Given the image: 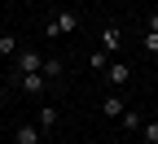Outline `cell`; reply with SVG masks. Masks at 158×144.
<instances>
[{
  "label": "cell",
  "mask_w": 158,
  "mask_h": 144,
  "mask_svg": "<svg viewBox=\"0 0 158 144\" xmlns=\"http://www.w3.org/2000/svg\"><path fill=\"white\" fill-rule=\"evenodd\" d=\"M145 31H158V13H149V22H145Z\"/></svg>",
  "instance_id": "15"
},
{
  "label": "cell",
  "mask_w": 158,
  "mask_h": 144,
  "mask_svg": "<svg viewBox=\"0 0 158 144\" xmlns=\"http://www.w3.org/2000/svg\"><path fill=\"white\" fill-rule=\"evenodd\" d=\"M141 44H145V53H154V57H158V31H145Z\"/></svg>",
  "instance_id": "13"
},
{
  "label": "cell",
  "mask_w": 158,
  "mask_h": 144,
  "mask_svg": "<svg viewBox=\"0 0 158 144\" xmlns=\"http://www.w3.org/2000/svg\"><path fill=\"white\" fill-rule=\"evenodd\" d=\"M18 79H22V92H31V96H40V92L48 88V79H44V74H18Z\"/></svg>",
  "instance_id": "6"
},
{
  "label": "cell",
  "mask_w": 158,
  "mask_h": 144,
  "mask_svg": "<svg viewBox=\"0 0 158 144\" xmlns=\"http://www.w3.org/2000/svg\"><path fill=\"white\" fill-rule=\"evenodd\" d=\"M0 105H5V88H0Z\"/></svg>",
  "instance_id": "16"
},
{
  "label": "cell",
  "mask_w": 158,
  "mask_h": 144,
  "mask_svg": "<svg viewBox=\"0 0 158 144\" xmlns=\"http://www.w3.org/2000/svg\"><path fill=\"white\" fill-rule=\"evenodd\" d=\"M75 31H79V13H75V9H62V13H57L53 22H48V35H53V39L75 35Z\"/></svg>",
  "instance_id": "1"
},
{
  "label": "cell",
  "mask_w": 158,
  "mask_h": 144,
  "mask_svg": "<svg viewBox=\"0 0 158 144\" xmlns=\"http://www.w3.org/2000/svg\"><path fill=\"white\" fill-rule=\"evenodd\" d=\"M13 140H18V144H40V127H27V122H22Z\"/></svg>",
  "instance_id": "9"
},
{
  "label": "cell",
  "mask_w": 158,
  "mask_h": 144,
  "mask_svg": "<svg viewBox=\"0 0 158 144\" xmlns=\"http://www.w3.org/2000/svg\"><path fill=\"white\" fill-rule=\"evenodd\" d=\"M53 122H57V109H40V131H48Z\"/></svg>",
  "instance_id": "12"
},
{
  "label": "cell",
  "mask_w": 158,
  "mask_h": 144,
  "mask_svg": "<svg viewBox=\"0 0 158 144\" xmlns=\"http://www.w3.org/2000/svg\"><path fill=\"white\" fill-rule=\"evenodd\" d=\"M88 66H92L97 74H106V70H110V53H106V48H97V53L88 57Z\"/></svg>",
  "instance_id": "7"
},
{
  "label": "cell",
  "mask_w": 158,
  "mask_h": 144,
  "mask_svg": "<svg viewBox=\"0 0 158 144\" xmlns=\"http://www.w3.org/2000/svg\"><path fill=\"white\" fill-rule=\"evenodd\" d=\"M44 70V53L40 48H22L18 53V74H40Z\"/></svg>",
  "instance_id": "2"
},
{
  "label": "cell",
  "mask_w": 158,
  "mask_h": 144,
  "mask_svg": "<svg viewBox=\"0 0 158 144\" xmlns=\"http://www.w3.org/2000/svg\"><path fill=\"white\" fill-rule=\"evenodd\" d=\"M145 140H149V144H158V122H145Z\"/></svg>",
  "instance_id": "14"
},
{
  "label": "cell",
  "mask_w": 158,
  "mask_h": 144,
  "mask_svg": "<svg viewBox=\"0 0 158 144\" xmlns=\"http://www.w3.org/2000/svg\"><path fill=\"white\" fill-rule=\"evenodd\" d=\"M0 35H5V22H0Z\"/></svg>",
  "instance_id": "17"
},
{
  "label": "cell",
  "mask_w": 158,
  "mask_h": 144,
  "mask_svg": "<svg viewBox=\"0 0 158 144\" xmlns=\"http://www.w3.org/2000/svg\"><path fill=\"white\" fill-rule=\"evenodd\" d=\"M118 122H123V127H127V131H136V127H145V122H141V114H136V109H127L123 118H118Z\"/></svg>",
  "instance_id": "10"
},
{
  "label": "cell",
  "mask_w": 158,
  "mask_h": 144,
  "mask_svg": "<svg viewBox=\"0 0 158 144\" xmlns=\"http://www.w3.org/2000/svg\"><path fill=\"white\" fill-rule=\"evenodd\" d=\"M101 48L114 57L118 48H123V31H118V26H106V31H101Z\"/></svg>",
  "instance_id": "5"
},
{
  "label": "cell",
  "mask_w": 158,
  "mask_h": 144,
  "mask_svg": "<svg viewBox=\"0 0 158 144\" xmlns=\"http://www.w3.org/2000/svg\"><path fill=\"white\" fill-rule=\"evenodd\" d=\"M18 53H22V48H18V35H0V57H18Z\"/></svg>",
  "instance_id": "8"
},
{
  "label": "cell",
  "mask_w": 158,
  "mask_h": 144,
  "mask_svg": "<svg viewBox=\"0 0 158 144\" xmlns=\"http://www.w3.org/2000/svg\"><path fill=\"white\" fill-rule=\"evenodd\" d=\"M40 74H44V79H53V74H62V61H57V57H44V70H40Z\"/></svg>",
  "instance_id": "11"
},
{
  "label": "cell",
  "mask_w": 158,
  "mask_h": 144,
  "mask_svg": "<svg viewBox=\"0 0 158 144\" xmlns=\"http://www.w3.org/2000/svg\"><path fill=\"white\" fill-rule=\"evenodd\" d=\"M127 79H132V70L123 66V61H110V70H106V83H110V88H127Z\"/></svg>",
  "instance_id": "3"
},
{
  "label": "cell",
  "mask_w": 158,
  "mask_h": 144,
  "mask_svg": "<svg viewBox=\"0 0 158 144\" xmlns=\"http://www.w3.org/2000/svg\"><path fill=\"white\" fill-rule=\"evenodd\" d=\"M101 114H106V118H123V114H127V105H123V96H118V92H110V96L101 100Z\"/></svg>",
  "instance_id": "4"
}]
</instances>
